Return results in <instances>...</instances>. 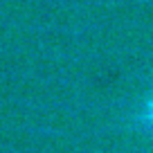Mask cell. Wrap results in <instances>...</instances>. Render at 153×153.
Segmentation results:
<instances>
[{
  "instance_id": "obj_1",
  "label": "cell",
  "mask_w": 153,
  "mask_h": 153,
  "mask_svg": "<svg viewBox=\"0 0 153 153\" xmlns=\"http://www.w3.org/2000/svg\"><path fill=\"white\" fill-rule=\"evenodd\" d=\"M133 126L153 140V92L149 97H144V101L140 104V108L135 110Z\"/></svg>"
}]
</instances>
